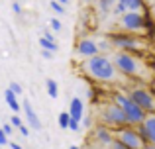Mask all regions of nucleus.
<instances>
[{
  "label": "nucleus",
  "mask_w": 155,
  "mask_h": 149,
  "mask_svg": "<svg viewBox=\"0 0 155 149\" xmlns=\"http://www.w3.org/2000/svg\"><path fill=\"white\" fill-rule=\"evenodd\" d=\"M4 98H6V104L12 108V110H14V114H18V112L22 110V104L18 102V96H14L10 90H6V92H4Z\"/></svg>",
  "instance_id": "nucleus-14"
},
{
  "label": "nucleus",
  "mask_w": 155,
  "mask_h": 149,
  "mask_svg": "<svg viewBox=\"0 0 155 149\" xmlns=\"http://www.w3.org/2000/svg\"><path fill=\"white\" fill-rule=\"evenodd\" d=\"M41 55L45 59H53V53H51V51H41Z\"/></svg>",
  "instance_id": "nucleus-31"
},
{
  "label": "nucleus",
  "mask_w": 155,
  "mask_h": 149,
  "mask_svg": "<svg viewBox=\"0 0 155 149\" xmlns=\"http://www.w3.org/2000/svg\"><path fill=\"white\" fill-rule=\"evenodd\" d=\"M8 90H10L14 96H20V94H22V84H18V83H10V88H8Z\"/></svg>",
  "instance_id": "nucleus-20"
},
{
  "label": "nucleus",
  "mask_w": 155,
  "mask_h": 149,
  "mask_svg": "<svg viewBox=\"0 0 155 149\" xmlns=\"http://www.w3.org/2000/svg\"><path fill=\"white\" fill-rule=\"evenodd\" d=\"M22 110H24V116H26V120H28V124H30V128H31V130H41V120L38 118L35 110L31 108L30 100H24Z\"/></svg>",
  "instance_id": "nucleus-12"
},
{
  "label": "nucleus",
  "mask_w": 155,
  "mask_h": 149,
  "mask_svg": "<svg viewBox=\"0 0 155 149\" xmlns=\"http://www.w3.org/2000/svg\"><path fill=\"white\" fill-rule=\"evenodd\" d=\"M92 138H94V141L98 143V145L108 147L110 143L114 141V131H112V130H108V128L102 126V124H98V126L92 130Z\"/></svg>",
  "instance_id": "nucleus-11"
},
{
  "label": "nucleus",
  "mask_w": 155,
  "mask_h": 149,
  "mask_svg": "<svg viewBox=\"0 0 155 149\" xmlns=\"http://www.w3.org/2000/svg\"><path fill=\"white\" fill-rule=\"evenodd\" d=\"M69 149H83V147H79V145H69Z\"/></svg>",
  "instance_id": "nucleus-35"
},
{
  "label": "nucleus",
  "mask_w": 155,
  "mask_h": 149,
  "mask_svg": "<svg viewBox=\"0 0 155 149\" xmlns=\"http://www.w3.org/2000/svg\"><path fill=\"white\" fill-rule=\"evenodd\" d=\"M112 12H114V14H118V16H122V14L128 12V8H126L122 2H116V4H114V8H112Z\"/></svg>",
  "instance_id": "nucleus-19"
},
{
  "label": "nucleus",
  "mask_w": 155,
  "mask_h": 149,
  "mask_svg": "<svg viewBox=\"0 0 155 149\" xmlns=\"http://www.w3.org/2000/svg\"><path fill=\"white\" fill-rule=\"evenodd\" d=\"M128 98L140 108L143 114H153L155 112V100H153V94L147 90V88L140 86V88H132L128 94Z\"/></svg>",
  "instance_id": "nucleus-6"
},
{
  "label": "nucleus",
  "mask_w": 155,
  "mask_h": 149,
  "mask_svg": "<svg viewBox=\"0 0 155 149\" xmlns=\"http://www.w3.org/2000/svg\"><path fill=\"white\" fill-rule=\"evenodd\" d=\"M112 102L116 104V106L120 108L122 112H124V116H126V124H128V126H132V128L140 126V124L145 120V116H147V114H143V112H141L140 108H137L136 104H134L132 100L128 98V94H124V92H116V94H114V100H112Z\"/></svg>",
  "instance_id": "nucleus-4"
},
{
  "label": "nucleus",
  "mask_w": 155,
  "mask_h": 149,
  "mask_svg": "<svg viewBox=\"0 0 155 149\" xmlns=\"http://www.w3.org/2000/svg\"><path fill=\"white\" fill-rule=\"evenodd\" d=\"M0 130L4 131V135H6V138H8V135H12V134H14V128H12L10 124H4V126L0 128Z\"/></svg>",
  "instance_id": "nucleus-23"
},
{
  "label": "nucleus",
  "mask_w": 155,
  "mask_h": 149,
  "mask_svg": "<svg viewBox=\"0 0 155 149\" xmlns=\"http://www.w3.org/2000/svg\"><path fill=\"white\" fill-rule=\"evenodd\" d=\"M55 2H57V4H61V6H67L69 0H55Z\"/></svg>",
  "instance_id": "nucleus-33"
},
{
  "label": "nucleus",
  "mask_w": 155,
  "mask_h": 149,
  "mask_svg": "<svg viewBox=\"0 0 155 149\" xmlns=\"http://www.w3.org/2000/svg\"><path fill=\"white\" fill-rule=\"evenodd\" d=\"M120 31L124 34H141L143 31V18L141 12H126L120 18Z\"/></svg>",
  "instance_id": "nucleus-8"
},
{
  "label": "nucleus",
  "mask_w": 155,
  "mask_h": 149,
  "mask_svg": "<svg viewBox=\"0 0 155 149\" xmlns=\"http://www.w3.org/2000/svg\"><path fill=\"white\" fill-rule=\"evenodd\" d=\"M49 26H51L53 31H61V30H63V24H61V20H57V18L49 20Z\"/></svg>",
  "instance_id": "nucleus-21"
},
{
  "label": "nucleus",
  "mask_w": 155,
  "mask_h": 149,
  "mask_svg": "<svg viewBox=\"0 0 155 149\" xmlns=\"http://www.w3.org/2000/svg\"><path fill=\"white\" fill-rule=\"evenodd\" d=\"M10 126H12V128H20V126H22V118H20V116H12Z\"/></svg>",
  "instance_id": "nucleus-24"
},
{
  "label": "nucleus",
  "mask_w": 155,
  "mask_h": 149,
  "mask_svg": "<svg viewBox=\"0 0 155 149\" xmlns=\"http://www.w3.org/2000/svg\"><path fill=\"white\" fill-rule=\"evenodd\" d=\"M83 71L87 73L91 79L98 80V83H118L122 80V76L118 75V71L114 69L112 61L108 55H94V57L83 61Z\"/></svg>",
  "instance_id": "nucleus-2"
},
{
  "label": "nucleus",
  "mask_w": 155,
  "mask_h": 149,
  "mask_svg": "<svg viewBox=\"0 0 155 149\" xmlns=\"http://www.w3.org/2000/svg\"><path fill=\"white\" fill-rule=\"evenodd\" d=\"M136 131H137V135H140L141 143H143L145 147L153 145L155 143V116L147 114L143 122H141L140 126H136Z\"/></svg>",
  "instance_id": "nucleus-9"
},
{
  "label": "nucleus",
  "mask_w": 155,
  "mask_h": 149,
  "mask_svg": "<svg viewBox=\"0 0 155 149\" xmlns=\"http://www.w3.org/2000/svg\"><path fill=\"white\" fill-rule=\"evenodd\" d=\"M12 12H14V14H22V6H20L18 2H12Z\"/></svg>",
  "instance_id": "nucleus-29"
},
{
  "label": "nucleus",
  "mask_w": 155,
  "mask_h": 149,
  "mask_svg": "<svg viewBox=\"0 0 155 149\" xmlns=\"http://www.w3.org/2000/svg\"><path fill=\"white\" fill-rule=\"evenodd\" d=\"M49 6H51V10H53V12H57V14H61V16H63V14H65V8H63V6H61V4H57V2H55V0H53V2L49 4Z\"/></svg>",
  "instance_id": "nucleus-22"
},
{
  "label": "nucleus",
  "mask_w": 155,
  "mask_h": 149,
  "mask_svg": "<svg viewBox=\"0 0 155 149\" xmlns=\"http://www.w3.org/2000/svg\"><path fill=\"white\" fill-rule=\"evenodd\" d=\"M18 130H20V134H22L24 138H28V135H30V128H28V126H24V124L18 128Z\"/></svg>",
  "instance_id": "nucleus-27"
},
{
  "label": "nucleus",
  "mask_w": 155,
  "mask_h": 149,
  "mask_svg": "<svg viewBox=\"0 0 155 149\" xmlns=\"http://www.w3.org/2000/svg\"><path fill=\"white\" fill-rule=\"evenodd\" d=\"M69 122H71L69 114H67V112H61L59 118H57V124H59V128H61V130H67V128H69Z\"/></svg>",
  "instance_id": "nucleus-18"
},
{
  "label": "nucleus",
  "mask_w": 155,
  "mask_h": 149,
  "mask_svg": "<svg viewBox=\"0 0 155 149\" xmlns=\"http://www.w3.org/2000/svg\"><path fill=\"white\" fill-rule=\"evenodd\" d=\"M83 2H87V4H92V2H94V0H83Z\"/></svg>",
  "instance_id": "nucleus-36"
},
{
  "label": "nucleus",
  "mask_w": 155,
  "mask_h": 149,
  "mask_svg": "<svg viewBox=\"0 0 155 149\" xmlns=\"http://www.w3.org/2000/svg\"><path fill=\"white\" fill-rule=\"evenodd\" d=\"M143 2H145V6H149V8H151V2H153V0H143Z\"/></svg>",
  "instance_id": "nucleus-34"
},
{
  "label": "nucleus",
  "mask_w": 155,
  "mask_h": 149,
  "mask_svg": "<svg viewBox=\"0 0 155 149\" xmlns=\"http://www.w3.org/2000/svg\"><path fill=\"white\" fill-rule=\"evenodd\" d=\"M112 65L114 69L118 71V75L122 76H128V79H140V80H147L149 76V67L143 65L137 55H132V53H124V51H116L112 55Z\"/></svg>",
  "instance_id": "nucleus-1"
},
{
  "label": "nucleus",
  "mask_w": 155,
  "mask_h": 149,
  "mask_svg": "<svg viewBox=\"0 0 155 149\" xmlns=\"http://www.w3.org/2000/svg\"><path fill=\"white\" fill-rule=\"evenodd\" d=\"M108 43L114 45L118 51L124 53H140V51H147L149 49V41H143L141 35L136 34H124V31H110L108 35Z\"/></svg>",
  "instance_id": "nucleus-3"
},
{
  "label": "nucleus",
  "mask_w": 155,
  "mask_h": 149,
  "mask_svg": "<svg viewBox=\"0 0 155 149\" xmlns=\"http://www.w3.org/2000/svg\"><path fill=\"white\" fill-rule=\"evenodd\" d=\"M81 120H83V126H84V128H88V130L92 128V122H94V120H92L91 116H83Z\"/></svg>",
  "instance_id": "nucleus-25"
},
{
  "label": "nucleus",
  "mask_w": 155,
  "mask_h": 149,
  "mask_svg": "<svg viewBox=\"0 0 155 149\" xmlns=\"http://www.w3.org/2000/svg\"><path fill=\"white\" fill-rule=\"evenodd\" d=\"M77 55H79L81 59H91L94 57V55H98V47H96V41L91 37H81L79 43H77Z\"/></svg>",
  "instance_id": "nucleus-10"
},
{
  "label": "nucleus",
  "mask_w": 155,
  "mask_h": 149,
  "mask_svg": "<svg viewBox=\"0 0 155 149\" xmlns=\"http://www.w3.org/2000/svg\"><path fill=\"white\" fill-rule=\"evenodd\" d=\"M114 139L120 141L126 149H145V145L141 143L140 135L136 131V128H132V126H124V128L114 130Z\"/></svg>",
  "instance_id": "nucleus-7"
},
{
  "label": "nucleus",
  "mask_w": 155,
  "mask_h": 149,
  "mask_svg": "<svg viewBox=\"0 0 155 149\" xmlns=\"http://www.w3.org/2000/svg\"><path fill=\"white\" fill-rule=\"evenodd\" d=\"M98 120L102 126H106L108 130H118V128H124L128 126L126 124V116L120 108L116 106L114 102H106L102 108H100V114H98Z\"/></svg>",
  "instance_id": "nucleus-5"
},
{
  "label": "nucleus",
  "mask_w": 155,
  "mask_h": 149,
  "mask_svg": "<svg viewBox=\"0 0 155 149\" xmlns=\"http://www.w3.org/2000/svg\"><path fill=\"white\" fill-rule=\"evenodd\" d=\"M67 130L79 131V130H81V122H75V120H71V122H69V128H67Z\"/></svg>",
  "instance_id": "nucleus-26"
},
{
  "label": "nucleus",
  "mask_w": 155,
  "mask_h": 149,
  "mask_svg": "<svg viewBox=\"0 0 155 149\" xmlns=\"http://www.w3.org/2000/svg\"><path fill=\"white\" fill-rule=\"evenodd\" d=\"M108 149H126V147L122 145L120 141H116V139H114V141H112V143H110V145H108Z\"/></svg>",
  "instance_id": "nucleus-28"
},
{
  "label": "nucleus",
  "mask_w": 155,
  "mask_h": 149,
  "mask_svg": "<svg viewBox=\"0 0 155 149\" xmlns=\"http://www.w3.org/2000/svg\"><path fill=\"white\" fill-rule=\"evenodd\" d=\"M69 118L75 120V122H81V118L84 116V104L79 96H73L71 98V104H69Z\"/></svg>",
  "instance_id": "nucleus-13"
},
{
  "label": "nucleus",
  "mask_w": 155,
  "mask_h": 149,
  "mask_svg": "<svg viewBox=\"0 0 155 149\" xmlns=\"http://www.w3.org/2000/svg\"><path fill=\"white\" fill-rule=\"evenodd\" d=\"M6 143H8V138L4 135V131L0 130V145H6Z\"/></svg>",
  "instance_id": "nucleus-30"
},
{
  "label": "nucleus",
  "mask_w": 155,
  "mask_h": 149,
  "mask_svg": "<svg viewBox=\"0 0 155 149\" xmlns=\"http://www.w3.org/2000/svg\"><path fill=\"white\" fill-rule=\"evenodd\" d=\"M39 45H41L43 51H51V53H55V51H57V43L55 41H49V39L39 37Z\"/></svg>",
  "instance_id": "nucleus-17"
},
{
  "label": "nucleus",
  "mask_w": 155,
  "mask_h": 149,
  "mask_svg": "<svg viewBox=\"0 0 155 149\" xmlns=\"http://www.w3.org/2000/svg\"><path fill=\"white\" fill-rule=\"evenodd\" d=\"M114 4H116V0H98V10L102 14H108V12H112Z\"/></svg>",
  "instance_id": "nucleus-16"
},
{
  "label": "nucleus",
  "mask_w": 155,
  "mask_h": 149,
  "mask_svg": "<svg viewBox=\"0 0 155 149\" xmlns=\"http://www.w3.org/2000/svg\"><path fill=\"white\" fill-rule=\"evenodd\" d=\"M45 88H47V94H49L51 98H57V96H59V84H57V80L47 79L45 80Z\"/></svg>",
  "instance_id": "nucleus-15"
},
{
  "label": "nucleus",
  "mask_w": 155,
  "mask_h": 149,
  "mask_svg": "<svg viewBox=\"0 0 155 149\" xmlns=\"http://www.w3.org/2000/svg\"><path fill=\"white\" fill-rule=\"evenodd\" d=\"M10 149H24V147L20 145V143H14V141H12V143H10Z\"/></svg>",
  "instance_id": "nucleus-32"
}]
</instances>
